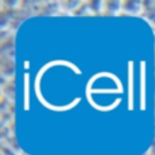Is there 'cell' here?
I'll use <instances>...</instances> for the list:
<instances>
[{"instance_id":"1","label":"cell","mask_w":155,"mask_h":155,"mask_svg":"<svg viewBox=\"0 0 155 155\" xmlns=\"http://www.w3.org/2000/svg\"><path fill=\"white\" fill-rule=\"evenodd\" d=\"M121 11L127 12V14H131V15L142 14V2H136V0H132V2H121Z\"/></svg>"},{"instance_id":"2","label":"cell","mask_w":155,"mask_h":155,"mask_svg":"<svg viewBox=\"0 0 155 155\" xmlns=\"http://www.w3.org/2000/svg\"><path fill=\"white\" fill-rule=\"evenodd\" d=\"M142 15L155 23V2H142Z\"/></svg>"},{"instance_id":"3","label":"cell","mask_w":155,"mask_h":155,"mask_svg":"<svg viewBox=\"0 0 155 155\" xmlns=\"http://www.w3.org/2000/svg\"><path fill=\"white\" fill-rule=\"evenodd\" d=\"M104 5V10H107L109 14H114L117 11H121V2H104L102 3Z\"/></svg>"}]
</instances>
